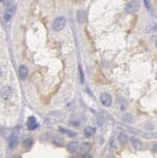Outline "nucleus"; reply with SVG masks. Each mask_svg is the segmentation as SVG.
<instances>
[{"label": "nucleus", "mask_w": 157, "mask_h": 158, "mask_svg": "<svg viewBox=\"0 0 157 158\" xmlns=\"http://www.w3.org/2000/svg\"><path fill=\"white\" fill-rule=\"evenodd\" d=\"M1 75H2V70L0 68V77H1Z\"/></svg>", "instance_id": "nucleus-17"}, {"label": "nucleus", "mask_w": 157, "mask_h": 158, "mask_svg": "<svg viewBox=\"0 0 157 158\" xmlns=\"http://www.w3.org/2000/svg\"><path fill=\"white\" fill-rule=\"evenodd\" d=\"M155 46H156V48H157V40H155Z\"/></svg>", "instance_id": "nucleus-18"}, {"label": "nucleus", "mask_w": 157, "mask_h": 158, "mask_svg": "<svg viewBox=\"0 0 157 158\" xmlns=\"http://www.w3.org/2000/svg\"><path fill=\"white\" fill-rule=\"evenodd\" d=\"M130 141H131L132 145L135 149H141V147H142V142L139 140V139H137L135 137H132L131 140H130Z\"/></svg>", "instance_id": "nucleus-11"}, {"label": "nucleus", "mask_w": 157, "mask_h": 158, "mask_svg": "<svg viewBox=\"0 0 157 158\" xmlns=\"http://www.w3.org/2000/svg\"><path fill=\"white\" fill-rule=\"evenodd\" d=\"M145 5H146L147 8H148V9H149V3H148L147 0H145Z\"/></svg>", "instance_id": "nucleus-16"}, {"label": "nucleus", "mask_w": 157, "mask_h": 158, "mask_svg": "<svg viewBox=\"0 0 157 158\" xmlns=\"http://www.w3.org/2000/svg\"><path fill=\"white\" fill-rule=\"evenodd\" d=\"M60 130L61 131L62 133H64L66 135H68L69 137H75L77 135V134L74 132V131L68 130V129H64V128H60Z\"/></svg>", "instance_id": "nucleus-13"}, {"label": "nucleus", "mask_w": 157, "mask_h": 158, "mask_svg": "<svg viewBox=\"0 0 157 158\" xmlns=\"http://www.w3.org/2000/svg\"><path fill=\"white\" fill-rule=\"evenodd\" d=\"M13 94V90L9 86H4L0 90V97L3 100H9L11 99Z\"/></svg>", "instance_id": "nucleus-2"}, {"label": "nucleus", "mask_w": 157, "mask_h": 158, "mask_svg": "<svg viewBox=\"0 0 157 158\" xmlns=\"http://www.w3.org/2000/svg\"><path fill=\"white\" fill-rule=\"evenodd\" d=\"M100 100L103 105L106 107H109L112 104V97L108 93H103L100 95Z\"/></svg>", "instance_id": "nucleus-4"}, {"label": "nucleus", "mask_w": 157, "mask_h": 158, "mask_svg": "<svg viewBox=\"0 0 157 158\" xmlns=\"http://www.w3.org/2000/svg\"><path fill=\"white\" fill-rule=\"evenodd\" d=\"M18 145V137L16 135H11L9 139V145L10 149H14Z\"/></svg>", "instance_id": "nucleus-6"}, {"label": "nucleus", "mask_w": 157, "mask_h": 158, "mask_svg": "<svg viewBox=\"0 0 157 158\" xmlns=\"http://www.w3.org/2000/svg\"><path fill=\"white\" fill-rule=\"evenodd\" d=\"M38 127V124L36 122L35 117H29L28 119V128L29 130H35Z\"/></svg>", "instance_id": "nucleus-7"}, {"label": "nucleus", "mask_w": 157, "mask_h": 158, "mask_svg": "<svg viewBox=\"0 0 157 158\" xmlns=\"http://www.w3.org/2000/svg\"><path fill=\"white\" fill-rule=\"evenodd\" d=\"M33 145V140L30 138H28L26 139V140H24L23 141V145L24 146L25 148H29L31 147V145Z\"/></svg>", "instance_id": "nucleus-14"}, {"label": "nucleus", "mask_w": 157, "mask_h": 158, "mask_svg": "<svg viewBox=\"0 0 157 158\" xmlns=\"http://www.w3.org/2000/svg\"><path fill=\"white\" fill-rule=\"evenodd\" d=\"M66 24V20L64 17H58L54 20L53 24H52V29L55 31H60L63 29Z\"/></svg>", "instance_id": "nucleus-1"}, {"label": "nucleus", "mask_w": 157, "mask_h": 158, "mask_svg": "<svg viewBox=\"0 0 157 158\" xmlns=\"http://www.w3.org/2000/svg\"><path fill=\"white\" fill-rule=\"evenodd\" d=\"M91 149V144L90 143H87V142H85V143H83L80 147V150L81 153H87L89 150Z\"/></svg>", "instance_id": "nucleus-12"}, {"label": "nucleus", "mask_w": 157, "mask_h": 158, "mask_svg": "<svg viewBox=\"0 0 157 158\" xmlns=\"http://www.w3.org/2000/svg\"><path fill=\"white\" fill-rule=\"evenodd\" d=\"M29 70L27 68V66H25L24 65H22L20 66V69H18V75L21 79H25L28 76Z\"/></svg>", "instance_id": "nucleus-5"}, {"label": "nucleus", "mask_w": 157, "mask_h": 158, "mask_svg": "<svg viewBox=\"0 0 157 158\" xmlns=\"http://www.w3.org/2000/svg\"><path fill=\"white\" fill-rule=\"evenodd\" d=\"M3 1H4V0H0V3H3Z\"/></svg>", "instance_id": "nucleus-19"}, {"label": "nucleus", "mask_w": 157, "mask_h": 158, "mask_svg": "<svg viewBox=\"0 0 157 158\" xmlns=\"http://www.w3.org/2000/svg\"><path fill=\"white\" fill-rule=\"evenodd\" d=\"M14 10H15V6L10 7V8H9L8 9L6 10V12L4 14V18H5V20L7 21L9 20L10 18L12 17V15H13L14 13Z\"/></svg>", "instance_id": "nucleus-10"}, {"label": "nucleus", "mask_w": 157, "mask_h": 158, "mask_svg": "<svg viewBox=\"0 0 157 158\" xmlns=\"http://www.w3.org/2000/svg\"><path fill=\"white\" fill-rule=\"evenodd\" d=\"M140 8V3L136 1V0H133V1L129 2L128 4H127L125 10L126 12L128 13H134V12H137L138 10Z\"/></svg>", "instance_id": "nucleus-3"}, {"label": "nucleus", "mask_w": 157, "mask_h": 158, "mask_svg": "<svg viewBox=\"0 0 157 158\" xmlns=\"http://www.w3.org/2000/svg\"><path fill=\"white\" fill-rule=\"evenodd\" d=\"M95 132H96L95 128L92 127V126H87L84 130V135H85V136H87V137L92 136V135L95 134Z\"/></svg>", "instance_id": "nucleus-9"}, {"label": "nucleus", "mask_w": 157, "mask_h": 158, "mask_svg": "<svg viewBox=\"0 0 157 158\" xmlns=\"http://www.w3.org/2000/svg\"><path fill=\"white\" fill-rule=\"evenodd\" d=\"M78 145H79V144H78L77 141H72L67 145V150L70 152H76L78 149Z\"/></svg>", "instance_id": "nucleus-8"}, {"label": "nucleus", "mask_w": 157, "mask_h": 158, "mask_svg": "<svg viewBox=\"0 0 157 158\" xmlns=\"http://www.w3.org/2000/svg\"><path fill=\"white\" fill-rule=\"evenodd\" d=\"M127 139L128 138H127V136L124 134H120L118 136V141L121 144H125V143L127 142Z\"/></svg>", "instance_id": "nucleus-15"}]
</instances>
